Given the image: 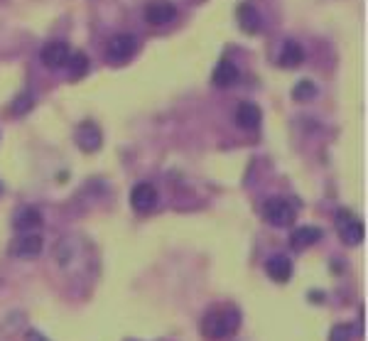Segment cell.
Masks as SVG:
<instances>
[{"label": "cell", "mask_w": 368, "mask_h": 341, "mask_svg": "<svg viewBox=\"0 0 368 341\" xmlns=\"http://www.w3.org/2000/svg\"><path fill=\"white\" fill-rule=\"evenodd\" d=\"M42 226V213L37 211L35 207H25L20 213H17V219H15V229L20 231H37Z\"/></svg>", "instance_id": "16"}, {"label": "cell", "mask_w": 368, "mask_h": 341, "mask_svg": "<svg viewBox=\"0 0 368 341\" xmlns=\"http://www.w3.org/2000/svg\"><path fill=\"white\" fill-rule=\"evenodd\" d=\"M69 57H72V49L64 40H49L42 49H40V59L47 69H62L67 67Z\"/></svg>", "instance_id": "4"}, {"label": "cell", "mask_w": 368, "mask_h": 341, "mask_svg": "<svg viewBox=\"0 0 368 341\" xmlns=\"http://www.w3.org/2000/svg\"><path fill=\"white\" fill-rule=\"evenodd\" d=\"M236 17H238V25H241V30L246 35L260 33V27H263L260 12H258L251 3H241V6H238V10H236Z\"/></svg>", "instance_id": "12"}, {"label": "cell", "mask_w": 368, "mask_h": 341, "mask_svg": "<svg viewBox=\"0 0 368 341\" xmlns=\"http://www.w3.org/2000/svg\"><path fill=\"white\" fill-rule=\"evenodd\" d=\"M27 341H47L42 334H37V331H27Z\"/></svg>", "instance_id": "20"}, {"label": "cell", "mask_w": 368, "mask_h": 341, "mask_svg": "<svg viewBox=\"0 0 368 341\" xmlns=\"http://www.w3.org/2000/svg\"><path fill=\"white\" fill-rule=\"evenodd\" d=\"M137 49V40L135 35H116V37L108 42V49H106V57L110 59V62H128V59L135 54Z\"/></svg>", "instance_id": "6"}, {"label": "cell", "mask_w": 368, "mask_h": 341, "mask_svg": "<svg viewBox=\"0 0 368 341\" xmlns=\"http://www.w3.org/2000/svg\"><path fill=\"white\" fill-rule=\"evenodd\" d=\"M214 86H219V89H228V86H233L238 81V67L233 64V62H228V59H221L219 64H216L214 69Z\"/></svg>", "instance_id": "15"}, {"label": "cell", "mask_w": 368, "mask_h": 341, "mask_svg": "<svg viewBox=\"0 0 368 341\" xmlns=\"http://www.w3.org/2000/svg\"><path fill=\"white\" fill-rule=\"evenodd\" d=\"M263 121V111L251 101H243L241 106L236 108V125L243 130H256Z\"/></svg>", "instance_id": "11"}, {"label": "cell", "mask_w": 368, "mask_h": 341, "mask_svg": "<svg viewBox=\"0 0 368 341\" xmlns=\"http://www.w3.org/2000/svg\"><path fill=\"white\" fill-rule=\"evenodd\" d=\"M42 245H44V238L37 231H27V234H22L20 238H15L10 243V253L15 258H37L40 253H42Z\"/></svg>", "instance_id": "5"}, {"label": "cell", "mask_w": 368, "mask_h": 341, "mask_svg": "<svg viewBox=\"0 0 368 341\" xmlns=\"http://www.w3.org/2000/svg\"><path fill=\"white\" fill-rule=\"evenodd\" d=\"M131 207L135 209L137 213L153 211V209L158 207V189H155L153 184H147V182L135 184L131 192Z\"/></svg>", "instance_id": "7"}, {"label": "cell", "mask_w": 368, "mask_h": 341, "mask_svg": "<svg viewBox=\"0 0 368 341\" xmlns=\"http://www.w3.org/2000/svg\"><path fill=\"white\" fill-rule=\"evenodd\" d=\"M278 62H280V67H285V69L300 67L302 62H305V49H302V44L294 42V40H287V42L283 44V52H280Z\"/></svg>", "instance_id": "14"}, {"label": "cell", "mask_w": 368, "mask_h": 341, "mask_svg": "<svg viewBox=\"0 0 368 341\" xmlns=\"http://www.w3.org/2000/svg\"><path fill=\"white\" fill-rule=\"evenodd\" d=\"M263 216L270 226L285 229V226H292V221L297 219V211H294V207L287 202V199L275 197L263 204Z\"/></svg>", "instance_id": "2"}, {"label": "cell", "mask_w": 368, "mask_h": 341, "mask_svg": "<svg viewBox=\"0 0 368 341\" xmlns=\"http://www.w3.org/2000/svg\"><path fill=\"white\" fill-rule=\"evenodd\" d=\"M292 96L297 98V101H310V98L317 96V86L312 84L310 79H302V81H297V84H294Z\"/></svg>", "instance_id": "18"}, {"label": "cell", "mask_w": 368, "mask_h": 341, "mask_svg": "<svg viewBox=\"0 0 368 341\" xmlns=\"http://www.w3.org/2000/svg\"><path fill=\"white\" fill-rule=\"evenodd\" d=\"M334 224H337L339 236H342V241L346 245H358L363 241V236H366V229H363V224L358 221V216L346 211V209H339Z\"/></svg>", "instance_id": "3"}, {"label": "cell", "mask_w": 368, "mask_h": 341, "mask_svg": "<svg viewBox=\"0 0 368 341\" xmlns=\"http://www.w3.org/2000/svg\"><path fill=\"white\" fill-rule=\"evenodd\" d=\"M76 145L84 152H96L101 148V128L94 121L79 123V128H76Z\"/></svg>", "instance_id": "9"}, {"label": "cell", "mask_w": 368, "mask_h": 341, "mask_svg": "<svg viewBox=\"0 0 368 341\" xmlns=\"http://www.w3.org/2000/svg\"><path fill=\"white\" fill-rule=\"evenodd\" d=\"M265 272L270 275V280L275 283H287L290 277H292V261L287 256H273L268 263H265Z\"/></svg>", "instance_id": "13"}, {"label": "cell", "mask_w": 368, "mask_h": 341, "mask_svg": "<svg viewBox=\"0 0 368 341\" xmlns=\"http://www.w3.org/2000/svg\"><path fill=\"white\" fill-rule=\"evenodd\" d=\"M238 326H241V312L236 307L224 304V307L209 309L204 315V320H201V334L209 341H219L231 336Z\"/></svg>", "instance_id": "1"}, {"label": "cell", "mask_w": 368, "mask_h": 341, "mask_svg": "<svg viewBox=\"0 0 368 341\" xmlns=\"http://www.w3.org/2000/svg\"><path fill=\"white\" fill-rule=\"evenodd\" d=\"M174 17H177V8H174V3H169V0H155V3H150V6L145 8V20L150 22V25H167V22H172Z\"/></svg>", "instance_id": "8"}, {"label": "cell", "mask_w": 368, "mask_h": 341, "mask_svg": "<svg viewBox=\"0 0 368 341\" xmlns=\"http://www.w3.org/2000/svg\"><path fill=\"white\" fill-rule=\"evenodd\" d=\"M67 67H69L72 79H81V76H86V71H89V57H86L84 52H72Z\"/></svg>", "instance_id": "17"}, {"label": "cell", "mask_w": 368, "mask_h": 341, "mask_svg": "<svg viewBox=\"0 0 368 341\" xmlns=\"http://www.w3.org/2000/svg\"><path fill=\"white\" fill-rule=\"evenodd\" d=\"M321 236H324V231L319 226H300V229H294L292 236H290V248L292 251H305V248L315 245Z\"/></svg>", "instance_id": "10"}, {"label": "cell", "mask_w": 368, "mask_h": 341, "mask_svg": "<svg viewBox=\"0 0 368 341\" xmlns=\"http://www.w3.org/2000/svg\"><path fill=\"white\" fill-rule=\"evenodd\" d=\"M32 103H35V98H32V94H22V96L17 98V101L10 106V111L20 116V113H27V111H30V108H32Z\"/></svg>", "instance_id": "19"}]
</instances>
